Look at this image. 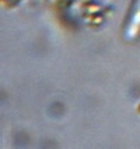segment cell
Listing matches in <instances>:
<instances>
[{"instance_id": "6da1fadb", "label": "cell", "mask_w": 140, "mask_h": 149, "mask_svg": "<svg viewBox=\"0 0 140 149\" xmlns=\"http://www.w3.org/2000/svg\"><path fill=\"white\" fill-rule=\"evenodd\" d=\"M140 29V0H134L132 4L130 14L127 15V25L126 33L127 36H134Z\"/></svg>"}]
</instances>
